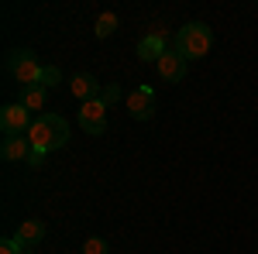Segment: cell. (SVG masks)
Returning a JSON list of instances; mask_svg holds the SVG:
<instances>
[{
    "label": "cell",
    "mask_w": 258,
    "mask_h": 254,
    "mask_svg": "<svg viewBox=\"0 0 258 254\" xmlns=\"http://www.w3.org/2000/svg\"><path fill=\"white\" fill-rule=\"evenodd\" d=\"M155 65H159V76L165 79V82H182V79H186V69H189V62L182 59L176 48H169Z\"/></svg>",
    "instance_id": "7"
},
{
    "label": "cell",
    "mask_w": 258,
    "mask_h": 254,
    "mask_svg": "<svg viewBox=\"0 0 258 254\" xmlns=\"http://www.w3.org/2000/svg\"><path fill=\"white\" fill-rule=\"evenodd\" d=\"M59 82H62V69L59 65H41V76H38L35 86H41V90H55Z\"/></svg>",
    "instance_id": "14"
},
{
    "label": "cell",
    "mask_w": 258,
    "mask_h": 254,
    "mask_svg": "<svg viewBox=\"0 0 258 254\" xmlns=\"http://www.w3.org/2000/svg\"><path fill=\"white\" fill-rule=\"evenodd\" d=\"M76 124H80V131H86L90 137H100L107 131V103H103V100L83 103L80 114H76Z\"/></svg>",
    "instance_id": "5"
},
{
    "label": "cell",
    "mask_w": 258,
    "mask_h": 254,
    "mask_svg": "<svg viewBox=\"0 0 258 254\" xmlns=\"http://www.w3.org/2000/svg\"><path fill=\"white\" fill-rule=\"evenodd\" d=\"M28 141H31V148L35 151H59L66 148V141H69V124L66 117L59 114H38L35 124H31V131H28Z\"/></svg>",
    "instance_id": "1"
},
{
    "label": "cell",
    "mask_w": 258,
    "mask_h": 254,
    "mask_svg": "<svg viewBox=\"0 0 258 254\" xmlns=\"http://www.w3.org/2000/svg\"><path fill=\"white\" fill-rule=\"evenodd\" d=\"M14 237H18V244H24V247H38L41 240H45V223L41 220H21Z\"/></svg>",
    "instance_id": "11"
},
{
    "label": "cell",
    "mask_w": 258,
    "mask_h": 254,
    "mask_svg": "<svg viewBox=\"0 0 258 254\" xmlns=\"http://www.w3.org/2000/svg\"><path fill=\"white\" fill-rule=\"evenodd\" d=\"M117 24H120V18L114 14V11H107V14L97 18V28H93V31H97V38H110V35L117 31Z\"/></svg>",
    "instance_id": "13"
},
{
    "label": "cell",
    "mask_w": 258,
    "mask_h": 254,
    "mask_svg": "<svg viewBox=\"0 0 258 254\" xmlns=\"http://www.w3.org/2000/svg\"><path fill=\"white\" fill-rule=\"evenodd\" d=\"M169 48H172V45H169V38H165L162 31H148V35L138 41V59L141 62H159Z\"/></svg>",
    "instance_id": "8"
},
{
    "label": "cell",
    "mask_w": 258,
    "mask_h": 254,
    "mask_svg": "<svg viewBox=\"0 0 258 254\" xmlns=\"http://www.w3.org/2000/svg\"><path fill=\"white\" fill-rule=\"evenodd\" d=\"M45 93H48V90H41V86H21V107H28V110H31V114H35V110H45Z\"/></svg>",
    "instance_id": "12"
},
{
    "label": "cell",
    "mask_w": 258,
    "mask_h": 254,
    "mask_svg": "<svg viewBox=\"0 0 258 254\" xmlns=\"http://www.w3.org/2000/svg\"><path fill=\"white\" fill-rule=\"evenodd\" d=\"M7 72L18 79L21 86H35L41 76V62L31 48H14V52H7Z\"/></svg>",
    "instance_id": "3"
},
{
    "label": "cell",
    "mask_w": 258,
    "mask_h": 254,
    "mask_svg": "<svg viewBox=\"0 0 258 254\" xmlns=\"http://www.w3.org/2000/svg\"><path fill=\"white\" fill-rule=\"evenodd\" d=\"M83 254H110V247H107L103 237H90V240L83 244Z\"/></svg>",
    "instance_id": "15"
},
{
    "label": "cell",
    "mask_w": 258,
    "mask_h": 254,
    "mask_svg": "<svg viewBox=\"0 0 258 254\" xmlns=\"http://www.w3.org/2000/svg\"><path fill=\"white\" fill-rule=\"evenodd\" d=\"M28 155H31V141H28V137H4V144H0V158H4V161H21V165H28Z\"/></svg>",
    "instance_id": "10"
},
{
    "label": "cell",
    "mask_w": 258,
    "mask_h": 254,
    "mask_svg": "<svg viewBox=\"0 0 258 254\" xmlns=\"http://www.w3.org/2000/svg\"><path fill=\"white\" fill-rule=\"evenodd\" d=\"M41 161H45V151H35V148H31V155H28V168H38Z\"/></svg>",
    "instance_id": "18"
},
{
    "label": "cell",
    "mask_w": 258,
    "mask_h": 254,
    "mask_svg": "<svg viewBox=\"0 0 258 254\" xmlns=\"http://www.w3.org/2000/svg\"><path fill=\"white\" fill-rule=\"evenodd\" d=\"M127 103V114L135 120H152L155 117V110H159V103H155V90L152 86H138V90H131V97L124 100Z\"/></svg>",
    "instance_id": "6"
},
{
    "label": "cell",
    "mask_w": 258,
    "mask_h": 254,
    "mask_svg": "<svg viewBox=\"0 0 258 254\" xmlns=\"http://www.w3.org/2000/svg\"><path fill=\"white\" fill-rule=\"evenodd\" d=\"M100 100H103L107 107H110V103H117V100H120V86H114V82H110V86H103V93H100Z\"/></svg>",
    "instance_id": "17"
},
{
    "label": "cell",
    "mask_w": 258,
    "mask_h": 254,
    "mask_svg": "<svg viewBox=\"0 0 258 254\" xmlns=\"http://www.w3.org/2000/svg\"><path fill=\"white\" fill-rule=\"evenodd\" d=\"M172 48H176L186 62L203 59V55L214 48V28H210V24H203V21H189L186 28H179V31H176Z\"/></svg>",
    "instance_id": "2"
},
{
    "label": "cell",
    "mask_w": 258,
    "mask_h": 254,
    "mask_svg": "<svg viewBox=\"0 0 258 254\" xmlns=\"http://www.w3.org/2000/svg\"><path fill=\"white\" fill-rule=\"evenodd\" d=\"M31 124H35L31 110L21 107V103H7L0 110V131H4V137H28Z\"/></svg>",
    "instance_id": "4"
},
{
    "label": "cell",
    "mask_w": 258,
    "mask_h": 254,
    "mask_svg": "<svg viewBox=\"0 0 258 254\" xmlns=\"http://www.w3.org/2000/svg\"><path fill=\"white\" fill-rule=\"evenodd\" d=\"M0 254H24V244H18V237H4L0 240Z\"/></svg>",
    "instance_id": "16"
},
{
    "label": "cell",
    "mask_w": 258,
    "mask_h": 254,
    "mask_svg": "<svg viewBox=\"0 0 258 254\" xmlns=\"http://www.w3.org/2000/svg\"><path fill=\"white\" fill-rule=\"evenodd\" d=\"M69 90H73V97L76 100H83V103H90V100H100V82L90 72H76V76L69 79Z\"/></svg>",
    "instance_id": "9"
}]
</instances>
